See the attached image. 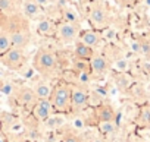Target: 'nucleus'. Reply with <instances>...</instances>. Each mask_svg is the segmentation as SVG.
Wrapping results in <instances>:
<instances>
[{"mask_svg": "<svg viewBox=\"0 0 150 142\" xmlns=\"http://www.w3.org/2000/svg\"><path fill=\"white\" fill-rule=\"evenodd\" d=\"M8 29L6 32L11 37V44L12 47L16 48H25L30 43V29H28V24L27 21H24L21 16H12L11 19H8Z\"/></svg>", "mask_w": 150, "mask_h": 142, "instance_id": "nucleus-1", "label": "nucleus"}, {"mask_svg": "<svg viewBox=\"0 0 150 142\" xmlns=\"http://www.w3.org/2000/svg\"><path fill=\"white\" fill-rule=\"evenodd\" d=\"M57 62H59V59L52 50L38 48L34 59H33V67L38 73L46 75V73H50L52 70L57 66Z\"/></svg>", "mask_w": 150, "mask_h": 142, "instance_id": "nucleus-2", "label": "nucleus"}, {"mask_svg": "<svg viewBox=\"0 0 150 142\" xmlns=\"http://www.w3.org/2000/svg\"><path fill=\"white\" fill-rule=\"evenodd\" d=\"M71 87L65 82L57 84L50 94V104H52V110L57 111V113H63L68 110L69 104H71Z\"/></svg>", "mask_w": 150, "mask_h": 142, "instance_id": "nucleus-3", "label": "nucleus"}, {"mask_svg": "<svg viewBox=\"0 0 150 142\" xmlns=\"http://www.w3.org/2000/svg\"><path fill=\"white\" fill-rule=\"evenodd\" d=\"M0 63L11 70H21L27 63V56L22 48L11 47L5 54L0 56Z\"/></svg>", "mask_w": 150, "mask_h": 142, "instance_id": "nucleus-4", "label": "nucleus"}, {"mask_svg": "<svg viewBox=\"0 0 150 142\" xmlns=\"http://www.w3.org/2000/svg\"><path fill=\"white\" fill-rule=\"evenodd\" d=\"M57 37L65 44H71L78 38V28L75 27V24L63 21L57 25Z\"/></svg>", "mask_w": 150, "mask_h": 142, "instance_id": "nucleus-5", "label": "nucleus"}, {"mask_svg": "<svg viewBox=\"0 0 150 142\" xmlns=\"http://www.w3.org/2000/svg\"><path fill=\"white\" fill-rule=\"evenodd\" d=\"M90 69H91V76L99 79V78H103L109 69V63L106 60V57L100 56V54H94L90 60Z\"/></svg>", "mask_w": 150, "mask_h": 142, "instance_id": "nucleus-6", "label": "nucleus"}, {"mask_svg": "<svg viewBox=\"0 0 150 142\" xmlns=\"http://www.w3.org/2000/svg\"><path fill=\"white\" fill-rule=\"evenodd\" d=\"M88 101V95L86 92V90L80 88V87H72L71 90V106L75 108H83Z\"/></svg>", "mask_w": 150, "mask_h": 142, "instance_id": "nucleus-7", "label": "nucleus"}, {"mask_svg": "<svg viewBox=\"0 0 150 142\" xmlns=\"http://www.w3.org/2000/svg\"><path fill=\"white\" fill-rule=\"evenodd\" d=\"M41 12H43V8L40 5H37L34 0H25L22 5V13L27 19L35 21L41 16Z\"/></svg>", "mask_w": 150, "mask_h": 142, "instance_id": "nucleus-8", "label": "nucleus"}, {"mask_svg": "<svg viewBox=\"0 0 150 142\" xmlns=\"http://www.w3.org/2000/svg\"><path fill=\"white\" fill-rule=\"evenodd\" d=\"M108 19H109V13H108L106 8H103V6H93L91 8V10H90V21L94 25L103 27V25L108 24Z\"/></svg>", "mask_w": 150, "mask_h": 142, "instance_id": "nucleus-9", "label": "nucleus"}, {"mask_svg": "<svg viewBox=\"0 0 150 142\" xmlns=\"http://www.w3.org/2000/svg\"><path fill=\"white\" fill-rule=\"evenodd\" d=\"M50 113H52V104H50V100H38L35 103V107H34V116L41 120V122H46L49 117H50Z\"/></svg>", "mask_w": 150, "mask_h": 142, "instance_id": "nucleus-10", "label": "nucleus"}, {"mask_svg": "<svg viewBox=\"0 0 150 142\" xmlns=\"http://www.w3.org/2000/svg\"><path fill=\"white\" fill-rule=\"evenodd\" d=\"M74 54L78 60H91V57L96 53H94V47H90L84 44L83 41H77L75 43V48H74Z\"/></svg>", "mask_w": 150, "mask_h": 142, "instance_id": "nucleus-11", "label": "nucleus"}, {"mask_svg": "<svg viewBox=\"0 0 150 142\" xmlns=\"http://www.w3.org/2000/svg\"><path fill=\"white\" fill-rule=\"evenodd\" d=\"M16 95H18V100H19L22 104H25V106H28V104H34L35 100H38L37 95H35V92H34V90L27 88V87L19 88L18 92H16Z\"/></svg>", "mask_w": 150, "mask_h": 142, "instance_id": "nucleus-12", "label": "nucleus"}, {"mask_svg": "<svg viewBox=\"0 0 150 142\" xmlns=\"http://www.w3.org/2000/svg\"><path fill=\"white\" fill-rule=\"evenodd\" d=\"M80 41H83L84 44H87L90 47H96L100 41V35L93 29H86L80 34Z\"/></svg>", "mask_w": 150, "mask_h": 142, "instance_id": "nucleus-13", "label": "nucleus"}, {"mask_svg": "<svg viewBox=\"0 0 150 142\" xmlns=\"http://www.w3.org/2000/svg\"><path fill=\"white\" fill-rule=\"evenodd\" d=\"M97 117L100 122H113L115 111L112 110L110 106H100L97 110Z\"/></svg>", "mask_w": 150, "mask_h": 142, "instance_id": "nucleus-14", "label": "nucleus"}, {"mask_svg": "<svg viewBox=\"0 0 150 142\" xmlns=\"http://www.w3.org/2000/svg\"><path fill=\"white\" fill-rule=\"evenodd\" d=\"M34 92H35V95H37L38 100H49L50 98V94H52V88H50V85H47L44 82H40V84L35 85Z\"/></svg>", "mask_w": 150, "mask_h": 142, "instance_id": "nucleus-15", "label": "nucleus"}, {"mask_svg": "<svg viewBox=\"0 0 150 142\" xmlns=\"http://www.w3.org/2000/svg\"><path fill=\"white\" fill-rule=\"evenodd\" d=\"M54 31V25L49 19H40L37 25V32L41 35H52Z\"/></svg>", "mask_w": 150, "mask_h": 142, "instance_id": "nucleus-16", "label": "nucleus"}, {"mask_svg": "<svg viewBox=\"0 0 150 142\" xmlns=\"http://www.w3.org/2000/svg\"><path fill=\"white\" fill-rule=\"evenodd\" d=\"M11 47H12V44H11V37H9V34H8L6 31H2V32H0V56L5 54Z\"/></svg>", "mask_w": 150, "mask_h": 142, "instance_id": "nucleus-17", "label": "nucleus"}, {"mask_svg": "<svg viewBox=\"0 0 150 142\" xmlns=\"http://www.w3.org/2000/svg\"><path fill=\"white\" fill-rule=\"evenodd\" d=\"M138 122H140V125L150 126V106H143L141 107L140 116H138Z\"/></svg>", "mask_w": 150, "mask_h": 142, "instance_id": "nucleus-18", "label": "nucleus"}, {"mask_svg": "<svg viewBox=\"0 0 150 142\" xmlns=\"http://www.w3.org/2000/svg\"><path fill=\"white\" fill-rule=\"evenodd\" d=\"M115 84H116L118 90L124 91V90H127L129 87V78L127 76V73H119L116 76V79H115Z\"/></svg>", "mask_w": 150, "mask_h": 142, "instance_id": "nucleus-19", "label": "nucleus"}, {"mask_svg": "<svg viewBox=\"0 0 150 142\" xmlns=\"http://www.w3.org/2000/svg\"><path fill=\"white\" fill-rule=\"evenodd\" d=\"M116 129V125L113 122H100L99 123V130L100 133L103 135H109V133H113Z\"/></svg>", "mask_w": 150, "mask_h": 142, "instance_id": "nucleus-20", "label": "nucleus"}, {"mask_svg": "<svg viewBox=\"0 0 150 142\" xmlns=\"http://www.w3.org/2000/svg\"><path fill=\"white\" fill-rule=\"evenodd\" d=\"M0 12L2 13H12L13 12V2L12 0H0Z\"/></svg>", "mask_w": 150, "mask_h": 142, "instance_id": "nucleus-21", "label": "nucleus"}, {"mask_svg": "<svg viewBox=\"0 0 150 142\" xmlns=\"http://www.w3.org/2000/svg\"><path fill=\"white\" fill-rule=\"evenodd\" d=\"M140 44H141V54L146 57V59H150V40L149 38H141L140 40Z\"/></svg>", "mask_w": 150, "mask_h": 142, "instance_id": "nucleus-22", "label": "nucleus"}, {"mask_svg": "<svg viewBox=\"0 0 150 142\" xmlns=\"http://www.w3.org/2000/svg\"><path fill=\"white\" fill-rule=\"evenodd\" d=\"M63 19L66 22H71V24H77L78 22V16L72 9H65L63 10Z\"/></svg>", "mask_w": 150, "mask_h": 142, "instance_id": "nucleus-23", "label": "nucleus"}, {"mask_svg": "<svg viewBox=\"0 0 150 142\" xmlns=\"http://www.w3.org/2000/svg\"><path fill=\"white\" fill-rule=\"evenodd\" d=\"M88 67H90V63H86V60H78L77 59V62H75V64H74V69H75V72H84V70H88Z\"/></svg>", "mask_w": 150, "mask_h": 142, "instance_id": "nucleus-24", "label": "nucleus"}, {"mask_svg": "<svg viewBox=\"0 0 150 142\" xmlns=\"http://www.w3.org/2000/svg\"><path fill=\"white\" fill-rule=\"evenodd\" d=\"M128 60L124 59V57H119L118 60H115V67L119 70V72H125V70L128 69Z\"/></svg>", "mask_w": 150, "mask_h": 142, "instance_id": "nucleus-25", "label": "nucleus"}, {"mask_svg": "<svg viewBox=\"0 0 150 142\" xmlns=\"http://www.w3.org/2000/svg\"><path fill=\"white\" fill-rule=\"evenodd\" d=\"M47 125H49V127H59V126H62L63 125V119H60V117H49L47 120Z\"/></svg>", "mask_w": 150, "mask_h": 142, "instance_id": "nucleus-26", "label": "nucleus"}, {"mask_svg": "<svg viewBox=\"0 0 150 142\" xmlns=\"http://www.w3.org/2000/svg\"><path fill=\"white\" fill-rule=\"evenodd\" d=\"M116 35H118V32H116L115 29H106V31L103 32V38L108 40V41H113V40L116 38Z\"/></svg>", "mask_w": 150, "mask_h": 142, "instance_id": "nucleus-27", "label": "nucleus"}, {"mask_svg": "<svg viewBox=\"0 0 150 142\" xmlns=\"http://www.w3.org/2000/svg\"><path fill=\"white\" fill-rule=\"evenodd\" d=\"M90 78H91V75H90L88 70H84V72H80L78 73V79H80L81 84H87L90 81Z\"/></svg>", "mask_w": 150, "mask_h": 142, "instance_id": "nucleus-28", "label": "nucleus"}, {"mask_svg": "<svg viewBox=\"0 0 150 142\" xmlns=\"http://www.w3.org/2000/svg\"><path fill=\"white\" fill-rule=\"evenodd\" d=\"M62 142H80V139L75 136V135H72V133H68V135L63 136Z\"/></svg>", "mask_w": 150, "mask_h": 142, "instance_id": "nucleus-29", "label": "nucleus"}, {"mask_svg": "<svg viewBox=\"0 0 150 142\" xmlns=\"http://www.w3.org/2000/svg\"><path fill=\"white\" fill-rule=\"evenodd\" d=\"M131 50H132L134 53H140V51H141V44H140V40H137V41H132V43H131Z\"/></svg>", "mask_w": 150, "mask_h": 142, "instance_id": "nucleus-30", "label": "nucleus"}, {"mask_svg": "<svg viewBox=\"0 0 150 142\" xmlns=\"http://www.w3.org/2000/svg\"><path fill=\"white\" fill-rule=\"evenodd\" d=\"M74 127H77V129H83V127H84V120H83L81 117L74 119Z\"/></svg>", "mask_w": 150, "mask_h": 142, "instance_id": "nucleus-31", "label": "nucleus"}, {"mask_svg": "<svg viewBox=\"0 0 150 142\" xmlns=\"http://www.w3.org/2000/svg\"><path fill=\"white\" fill-rule=\"evenodd\" d=\"M138 2V0H119V3L124 5V6H132Z\"/></svg>", "mask_w": 150, "mask_h": 142, "instance_id": "nucleus-32", "label": "nucleus"}, {"mask_svg": "<svg viewBox=\"0 0 150 142\" xmlns=\"http://www.w3.org/2000/svg\"><path fill=\"white\" fill-rule=\"evenodd\" d=\"M2 92H5V94H11L12 92V85H9V84H3V88H2Z\"/></svg>", "mask_w": 150, "mask_h": 142, "instance_id": "nucleus-33", "label": "nucleus"}, {"mask_svg": "<svg viewBox=\"0 0 150 142\" xmlns=\"http://www.w3.org/2000/svg\"><path fill=\"white\" fill-rule=\"evenodd\" d=\"M34 2H35L37 5H40L41 8H44V6L50 5V0H34Z\"/></svg>", "mask_w": 150, "mask_h": 142, "instance_id": "nucleus-34", "label": "nucleus"}, {"mask_svg": "<svg viewBox=\"0 0 150 142\" xmlns=\"http://www.w3.org/2000/svg\"><path fill=\"white\" fill-rule=\"evenodd\" d=\"M21 129H22L21 125H13V126H12V130H13V132H19Z\"/></svg>", "mask_w": 150, "mask_h": 142, "instance_id": "nucleus-35", "label": "nucleus"}, {"mask_svg": "<svg viewBox=\"0 0 150 142\" xmlns=\"http://www.w3.org/2000/svg\"><path fill=\"white\" fill-rule=\"evenodd\" d=\"M143 2H144V5H146L147 8H150V0H143Z\"/></svg>", "mask_w": 150, "mask_h": 142, "instance_id": "nucleus-36", "label": "nucleus"}, {"mask_svg": "<svg viewBox=\"0 0 150 142\" xmlns=\"http://www.w3.org/2000/svg\"><path fill=\"white\" fill-rule=\"evenodd\" d=\"M91 142H105L103 139H100V138H96V139H93Z\"/></svg>", "mask_w": 150, "mask_h": 142, "instance_id": "nucleus-37", "label": "nucleus"}]
</instances>
